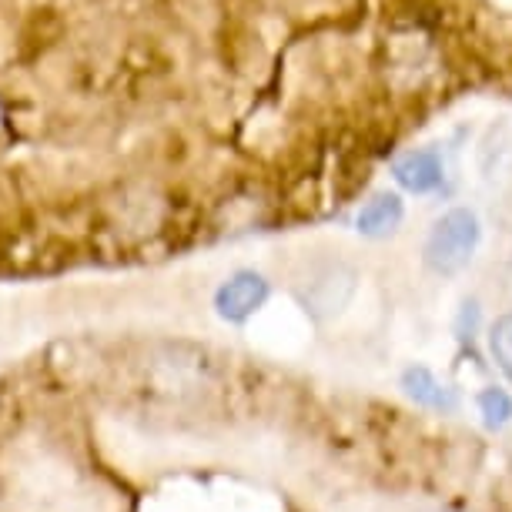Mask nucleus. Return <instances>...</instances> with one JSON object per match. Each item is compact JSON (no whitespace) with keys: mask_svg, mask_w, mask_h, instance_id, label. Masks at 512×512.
<instances>
[{"mask_svg":"<svg viewBox=\"0 0 512 512\" xmlns=\"http://www.w3.org/2000/svg\"><path fill=\"white\" fill-rule=\"evenodd\" d=\"M479 218L469 208L446 211L425 238V265L436 275H459L479 248Z\"/></svg>","mask_w":512,"mask_h":512,"instance_id":"1","label":"nucleus"},{"mask_svg":"<svg viewBox=\"0 0 512 512\" xmlns=\"http://www.w3.org/2000/svg\"><path fill=\"white\" fill-rule=\"evenodd\" d=\"M265 298H268V282L262 275L238 272L235 278H228V282L218 288L215 305L221 318H228V322H245V318H251L265 305Z\"/></svg>","mask_w":512,"mask_h":512,"instance_id":"2","label":"nucleus"},{"mask_svg":"<svg viewBox=\"0 0 512 512\" xmlns=\"http://www.w3.org/2000/svg\"><path fill=\"white\" fill-rule=\"evenodd\" d=\"M392 175L412 195H429L442 185V161L436 151H409L392 164Z\"/></svg>","mask_w":512,"mask_h":512,"instance_id":"3","label":"nucleus"},{"mask_svg":"<svg viewBox=\"0 0 512 512\" xmlns=\"http://www.w3.org/2000/svg\"><path fill=\"white\" fill-rule=\"evenodd\" d=\"M402 389L409 399H415L425 409H436V412H449L456 409V395H452L449 385H442L436 375L429 369H422V365H415L402 375Z\"/></svg>","mask_w":512,"mask_h":512,"instance_id":"4","label":"nucleus"},{"mask_svg":"<svg viewBox=\"0 0 512 512\" xmlns=\"http://www.w3.org/2000/svg\"><path fill=\"white\" fill-rule=\"evenodd\" d=\"M402 215L405 208L399 195H375L359 211V231L365 238H385L402 225Z\"/></svg>","mask_w":512,"mask_h":512,"instance_id":"5","label":"nucleus"},{"mask_svg":"<svg viewBox=\"0 0 512 512\" xmlns=\"http://www.w3.org/2000/svg\"><path fill=\"white\" fill-rule=\"evenodd\" d=\"M479 415L489 429H502V425L512 422V399L509 392L502 389H486L479 392Z\"/></svg>","mask_w":512,"mask_h":512,"instance_id":"6","label":"nucleus"},{"mask_svg":"<svg viewBox=\"0 0 512 512\" xmlns=\"http://www.w3.org/2000/svg\"><path fill=\"white\" fill-rule=\"evenodd\" d=\"M489 345H492V355H496L499 369L512 379V312L496 318V325H492V332H489Z\"/></svg>","mask_w":512,"mask_h":512,"instance_id":"7","label":"nucleus"}]
</instances>
